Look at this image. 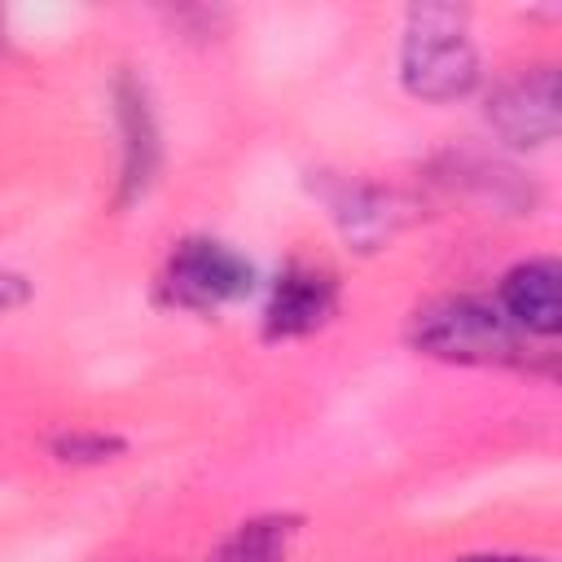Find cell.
I'll return each mask as SVG.
<instances>
[{"label":"cell","mask_w":562,"mask_h":562,"mask_svg":"<svg viewBox=\"0 0 562 562\" xmlns=\"http://www.w3.org/2000/svg\"><path fill=\"white\" fill-rule=\"evenodd\" d=\"M31 299V281L22 272H0V312H13Z\"/></svg>","instance_id":"10"},{"label":"cell","mask_w":562,"mask_h":562,"mask_svg":"<svg viewBox=\"0 0 562 562\" xmlns=\"http://www.w3.org/2000/svg\"><path fill=\"white\" fill-rule=\"evenodd\" d=\"M408 342L448 364H522V334L479 294H448L413 312Z\"/></svg>","instance_id":"1"},{"label":"cell","mask_w":562,"mask_h":562,"mask_svg":"<svg viewBox=\"0 0 562 562\" xmlns=\"http://www.w3.org/2000/svg\"><path fill=\"white\" fill-rule=\"evenodd\" d=\"M457 562H540V558H518V553H465Z\"/></svg>","instance_id":"11"},{"label":"cell","mask_w":562,"mask_h":562,"mask_svg":"<svg viewBox=\"0 0 562 562\" xmlns=\"http://www.w3.org/2000/svg\"><path fill=\"white\" fill-rule=\"evenodd\" d=\"M487 123L505 145L531 149L558 136L562 127V88L553 66H531L514 79H505L487 97Z\"/></svg>","instance_id":"3"},{"label":"cell","mask_w":562,"mask_h":562,"mask_svg":"<svg viewBox=\"0 0 562 562\" xmlns=\"http://www.w3.org/2000/svg\"><path fill=\"white\" fill-rule=\"evenodd\" d=\"M329 312H334V277L316 263H290L272 285L263 329L268 338L312 334L316 325L329 321Z\"/></svg>","instance_id":"5"},{"label":"cell","mask_w":562,"mask_h":562,"mask_svg":"<svg viewBox=\"0 0 562 562\" xmlns=\"http://www.w3.org/2000/svg\"><path fill=\"white\" fill-rule=\"evenodd\" d=\"M400 79L422 101H457L479 83V53L465 35V13L457 4L408 9Z\"/></svg>","instance_id":"2"},{"label":"cell","mask_w":562,"mask_h":562,"mask_svg":"<svg viewBox=\"0 0 562 562\" xmlns=\"http://www.w3.org/2000/svg\"><path fill=\"white\" fill-rule=\"evenodd\" d=\"M334 220L356 250H378L413 220V202L400 189L342 184V193L334 198Z\"/></svg>","instance_id":"7"},{"label":"cell","mask_w":562,"mask_h":562,"mask_svg":"<svg viewBox=\"0 0 562 562\" xmlns=\"http://www.w3.org/2000/svg\"><path fill=\"white\" fill-rule=\"evenodd\" d=\"M250 285H255V268L233 246L211 237L180 241L167 263V290L184 307H220L250 294Z\"/></svg>","instance_id":"4"},{"label":"cell","mask_w":562,"mask_h":562,"mask_svg":"<svg viewBox=\"0 0 562 562\" xmlns=\"http://www.w3.org/2000/svg\"><path fill=\"white\" fill-rule=\"evenodd\" d=\"M53 452H57L61 461H110L114 452H123V439L75 430V435H61V439L53 443Z\"/></svg>","instance_id":"9"},{"label":"cell","mask_w":562,"mask_h":562,"mask_svg":"<svg viewBox=\"0 0 562 562\" xmlns=\"http://www.w3.org/2000/svg\"><path fill=\"white\" fill-rule=\"evenodd\" d=\"M114 105H119V132H123V184H119V202H132V198H140L154 184V171H158V127H154V110H149L140 83L132 75L119 79Z\"/></svg>","instance_id":"8"},{"label":"cell","mask_w":562,"mask_h":562,"mask_svg":"<svg viewBox=\"0 0 562 562\" xmlns=\"http://www.w3.org/2000/svg\"><path fill=\"white\" fill-rule=\"evenodd\" d=\"M518 334H558L562 325V268L553 259H527L501 281L496 303Z\"/></svg>","instance_id":"6"}]
</instances>
